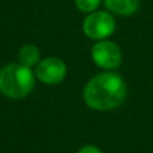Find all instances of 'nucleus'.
Wrapping results in <instances>:
<instances>
[{
  "label": "nucleus",
  "instance_id": "obj_5",
  "mask_svg": "<svg viewBox=\"0 0 153 153\" xmlns=\"http://www.w3.org/2000/svg\"><path fill=\"white\" fill-rule=\"evenodd\" d=\"M35 76L45 84L61 83L67 76V65L57 57L43 58L35 68Z\"/></svg>",
  "mask_w": 153,
  "mask_h": 153
},
{
  "label": "nucleus",
  "instance_id": "obj_7",
  "mask_svg": "<svg viewBox=\"0 0 153 153\" xmlns=\"http://www.w3.org/2000/svg\"><path fill=\"white\" fill-rule=\"evenodd\" d=\"M18 58H19V62L26 65V67H35L39 62V49L35 45H30V43L25 45L23 48H20L19 53H18Z\"/></svg>",
  "mask_w": 153,
  "mask_h": 153
},
{
  "label": "nucleus",
  "instance_id": "obj_2",
  "mask_svg": "<svg viewBox=\"0 0 153 153\" xmlns=\"http://www.w3.org/2000/svg\"><path fill=\"white\" fill-rule=\"evenodd\" d=\"M35 77L31 68L20 62L7 64L0 69V92L11 99H22L33 91Z\"/></svg>",
  "mask_w": 153,
  "mask_h": 153
},
{
  "label": "nucleus",
  "instance_id": "obj_6",
  "mask_svg": "<svg viewBox=\"0 0 153 153\" xmlns=\"http://www.w3.org/2000/svg\"><path fill=\"white\" fill-rule=\"evenodd\" d=\"M108 11L121 16H129L137 12L140 7V0H104Z\"/></svg>",
  "mask_w": 153,
  "mask_h": 153
},
{
  "label": "nucleus",
  "instance_id": "obj_4",
  "mask_svg": "<svg viewBox=\"0 0 153 153\" xmlns=\"http://www.w3.org/2000/svg\"><path fill=\"white\" fill-rule=\"evenodd\" d=\"M91 56L94 62L106 71H114L122 64V53L119 46L107 39L96 42L91 50Z\"/></svg>",
  "mask_w": 153,
  "mask_h": 153
},
{
  "label": "nucleus",
  "instance_id": "obj_8",
  "mask_svg": "<svg viewBox=\"0 0 153 153\" xmlns=\"http://www.w3.org/2000/svg\"><path fill=\"white\" fill-rule=\"evenodd\" d=\"M102 0H76V7L81 12H94Z\"/></svg>",
  "mask_w": 153,
  "mask_h": 153
},
{
  "label": "nucleus",
  "instance_id": "obj_1",
  "mask_svg": "<svg viewBox=\"0 0 153 153\" xmlns=\"http://www.w3.org/2000/svg\"><path fill=\"white\" fill-rule=\"evenodd\" d=\"M127 88L125 80L115 72H103L94 76L83 92L84 102L92 110L110 111L125 102Z\"/></svg>",
  "mask_w": 153,
  "mask_h": 153
},
{
  "label": "nucleus",
  "instance_id": "obj_3",
  "mask_svg": "<svg viewBox=\"0 0 153 153\" xmlns=\"http://www.w3.org/2000/svg\"><path fill=\"white\" fill-rule=\"evenodd\" d=\"M83 31L91 39H106L115 31V20L110 12L94 11L84 19Z\"/></svg>",
  "mask_w": 153,
  "mask_h": 153
},
{
  "label": "nucleus",
  "instance_id": "obj_9",
  "mask_svg": "<svg viewBox=\"0 0 153 153\" xmlns=\"http://www.w3.org/2000/svg\"><path fill=\"white\" fill-rule=\"evenodd\" d=\"M79 153H102L100 149L96 146H94V145H87V146H83L80 150H79Z\"/></svg>",
  "mask_w": 153,
  "mask_h": 153
}]
</instances>
